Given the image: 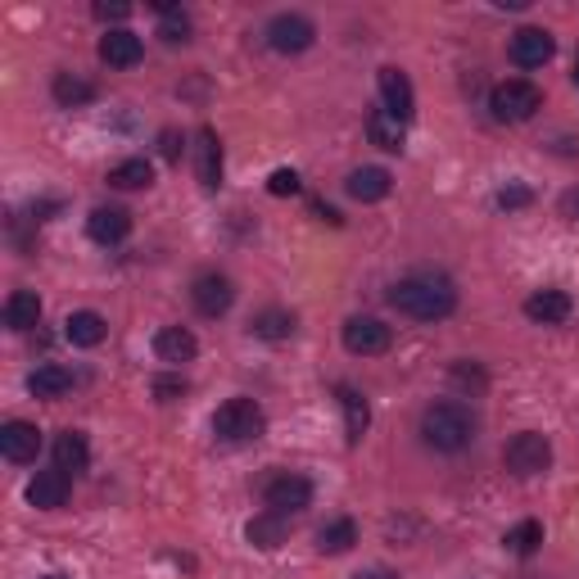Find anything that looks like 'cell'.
Segmentation results:
<instances>
[{
    "mask_svg": "<svg viewBox=\"0 0 579 579\" xmlns=\"http://www.w3.org/2000/svg\"><path fill=\"white\" fill-rule=\"evenodd\" d=\"M159 155H164L168 164L181 159V136H177V132H164V136H159Z\"/></svg>",
    "mask_w": 579,
    "mask_h": 579,
    "instance_id": "cell-38",
    "label": "cell"
},
{
    "mask_svg": "<svg viewBox=\"0 0 579 579\" xmlns=\"http://www.w3.org/2000/svg\"><path fill=\"white\" fill-rule=\"evenodd\" d=\"M340 408H345V435H349V444H358L372 425V408L353 385H340Z\"/></svg>",
    "mask_w": 579,
    "mask_h": 579,
    "instance_id": "cell-26",
    "label": "cell"
},
{
    "mask_svg": "<svg viewBox=\"0 0 579 579\" xmlns=\"http://www.w3.org/2000/svg\"><path fill=\"white\" fill-rule=\"evenodd\" d=\"M539 543H543V526L539 521H521V526H511L503 534V547H507V553H516V557H534Z\"/></svg>",
    "mask_w": 579,
    "mask_h": 579,
    "instance_id": "cell-31",
    "label": "cell"
},
{
    "mask_svg": "<svg viewBox=\"0 0 579 579\" xmlns=\"http://www.w3.org/2000/svg\"><path fill=\"white\" fill-rule=\"evenodd\" d=\"M263 425H267V417H263V408L254 399H227L218 412H213V435L227 439V444H250V439H258Z\"/></svg>",
    "mask_w": 579,
    "mask_h": 579,
    "instance_id": "cell-4",
    "label": "cell"
},
{
    "mask_svg": "<svg viewBox=\"0 0 579 579\" xmlns=\"http://www.w3.org/2000/svg\"><path fill=\"white\" fill-rule=\"evenodd\" d=\"M345 191L358 200V204H381L389 191H394V177L385 168H353L349 181H345Z\"/></svg>",
    "mask_w": 579,
    "mask_h": 579,
    "instance_id": "cell-19",
    "label": "cell"
},
{
    "mask_svg": "<svg viewBox=\"0 0 579 579\" xmlns=\"http://www.w3.org/2000/svg\"><path fill=\"white\" fill-rule=\"evenodd\" d=\"M263 503H267V511H281V516H290V511H303L313 503V484L303 480V475H290V471H277L267 484H263Z\"/></svg>",
    "mask_w": 579,
    "mask_h": 579,
    "instance_id": "cell-8",
    "label": "cell"
},
{
    "mask_svg": "<svg viewBox=\"0 0 579 579\" xmlns=\"http://www.w3.org/2000/svg\"><path fill=\"white\" fill-rule=\"evenodd\" d=\"M245 539H250L254 547H263V553H277V547L290 539V516H281V511L254 516V521L245 526Z\"/></svg>",
    "mask_w": 579,
    "mask_h": 579,
    "instance_id": "cell-20",
    "label": "cell"
},
{
    "mask_svg": "<svg viewBox=\"0 0 579 579\" xmlns=\"http://www.w3.org/2000/svg\"><path fill=\"white\" fill-rule=\"evenodd\" d=\"M195 172H200L204 191L222 186V141H218L213 128H200V136H195Z\"/></svg>",
    "mask_w": 579,
    "mask_h": 579,
    "instance_id": "cell-15",
    "label": "cell"
},
{
    "mask_svg": "<svg viewBox=\"0 0 579 579\" xmlns=\"http://www.w3.org/2000/svg\"><path fill=\"white\" fill-rule=\"evenodd\" d=\"M191 303L204 317H222L236 303V286L222 277V272H204V277L191 286Z\"/></svg>",
    "mask_w": 579,
    "mask_h": 579,
    "instance_id": "cell-12",
    "label": "cell"
},
{
    "mask_svg": "<svg viewBox=\"0 0 579 579\" xmlns=\"http://www.w3.org/2000/svg\"><path fill=\"white\" fill-rule=\"evenodd\" d=\"M562 213H566V218H579V191H566L562 195Z\"/></svg>",
    "mask_w": 579,
    "mask_h": 579,
    "instance_id": "cell-40",
    "label": "cell"
},
{
    "mask_svg": "<svg viewBox=\"0 0 579 579\" xmlns=\"http://www.w3.org/2000/svg\"><path fill=\"white\" fill-rule=\"evenodd\" d=\"M0 453H5V462H37L41 453V431L33 421H5L0 425Z\"/></svg>",
    "mask_w": 579,
    "mask_h": 579,
    "instance_id": "cell-11",
    "label": "cell"
},
{
    "mask_svg": "<svg viewBox=\"0 0 579 579\" xmlns=\"http://www.w3.org/2000/svg\"><path fill=\"white\" fill-rule=\"evenodd\" d=\"M159 37H164L168 46H186V41H191V19H186V10L159 5Z\"/></svg>",
    "mask_w": 579,
    "mask_h": 579,
    "instance_id": "cell-32",
    "label": "cell"
},
{
    "mask_svg": "<svg viewBox=\"0 0 579 579\" xmlns=\"http://www.w3.org/2000/svg\"><path fill=\"white\" fill-rule=\"evenodd\" d=\"M534 195H530V186H503L498 191V208H526Z\"/></svg>",
    "mask_w": 579,
    "mask_h": 579,
    "instance_id": "cell-36",
    "label": "cell"
},
{
    "mask_svg": "<svg viewBox=\"0 0 579 579\" xmlns=\"http://www.w3.org/2000/svg\"><path fill=\"white\" fill-rule=\"evenodd\" d=\"M86 236L96 240V245H123V240L132 236V213H128V208H113V204L91 208Z\"/></svg>",
    "mask_w": 579,
    "mask_h": 579,
    "instance_id": "cell-10",
    "label": "cell"
},
{
    "mask_svg": "<svg viewBox=\"0 0 579 579\" xmlns=\"http://www.w3.org/2000/svg\"><path fill=\"white\" fill-rule=\"evenodd\" d=\"M177 394H186V381H181V376H159L155 381V399L159 403H172Z\"/></svg>",
    "mask_w": 579,
    "mask_h": 579,
    "instance_id": "cell-35",
    "label": "cell"
},
{
    "mask_svg": "<svg viewBox=\"0 0 579 579\" xmlns=\"http://www.w3.org/2000/svg\"><path fill=\"white\" fill-rule=\"evenodd\" d=\"M353 543H358V526L349 521V516H335V521H326V526L317 530V553H326V557L349 553Z\"/></svg>",
    "mask_w": 579,
    "mask_h": 579,
    "instance_id": "cell-27",
    "label": "cell"
},
{
    "mask_svg": "<svg viewBox=\"0 0 579 579\" xmlns=\"http://www.w3.org/2000/svg\"><path fill=\"white\" fill-rule=\"evenodd\" d=\"M50 453H55V467L64 471V475H73V480L91 467V448H86V435L82 431H59Z\"/></svg>",
    "mask_w": 579,
    "mask_h": 579,
    "instance_id": "cell-18",
    "label": "cell"
},
{
    "mask_svg": "<svg viewBox=\"0 0 579 579\" xmlns=\"http://www.w3.org/2000/svg\"><path fill=\"white\" fill-rule=\"evenodd\" d=\"M294 313H286V309H263L254 322H250V330L258 335V340H267V345H281V340H290L294 335Z\"/></svg>",
    "mask_w": 579,
    "mask_h": 579,
    "instance_id": "cell-28",
    "label": "cell"
},
{
    "mask_svg": "<svg viewBox=\"0 0 579 579\" xmlns=\"http://www.w3.org/2000/svg\"><path fill=\"white\" fill-rule=\"evenodd\" d=\"M349 579H399V575L385 570V566H372V570H358V575H349Z\"/></svg>",
    "mask_w": 579,
    "mask_h": 579,
    "instance_id": "cell-41",
    "label": "cell"
},
{
    "mask_svg": "<svg viewBox=\"0 0 579 579\" xmlns=\"http://www.w3.org/2000/svg\"><path fill=\"white\" fill-rule=\"evenodd\" d=\"M141 55H145V46L136 33H128V27H113V33L100 37V59L109 69H136Z\"/></svg>",
    "mask_w": 579,
    "mask_h": 579,
    "instance_id": "cell-16",
    "label": "cell"
},
{
    "mask_svg": "<svg viewBox=\"0 0 579 579\" xmlns=\"http://www.w3.org/2000/svg\"><path fill=\"white\" fill-rule=\"evenodd\" d=\"M394 345V330L381 317H349L345 322V349L353 358H381Z\"/></svg>",
    "mask_w": 579,
    "mask_h": 579,
    "instance_id": "cell-6",
    "label": "cell"
},
{
    "mask_svg": "<svg viewBox=\"0 0 579 579\" xmlns=\"http://www.w3.org/2000/svg\"><path fill=\"white\" fill-rule=\"evenodd\" d=\"M367 136H372V145H376V149H389V155H399L403 141H408V123H399L394 113L376 109V113L367 118Z\"/></svg>",
    "mask_w": 579,
    "mask_h": 579,
    "instance_id": "cell-24",
    "label": "cell"
},
{
    "mask_svg": "<svg viewBox=\"0 0 579 579\" xmlns=\"http://www.w3.org/2000/svg\"><path fill=\"white\" fill-rule=\"evenodd\" d=\"M263 37H267V46L277 50V55H303V50L317 41V27L303 19V14H277V19L267 23Z\"/></svg>",
    "mask_w": 579,
    "mask_h": 579,
    "instance_id": "cell-7",
    "label": "cell"
},
{
    "mask_svg": "<svg viewBox=\"0 0 579 579\" xmlns=\"http://www.w3.org/2000/svg\"><path fill=\"white\" fill-rule=\"evenodd\" d=\"M41 322V299H37V290H14L10 299H5V326L10 330H33Z\"/></svg>",
    "mask_w": 579,
    "mask_h": 579,
    "instance_id": "cell-25",
    "label": "cell"
},
{
    "mask_svg": "<svg viewBox=\"0 0 579 579\" xmlns=\"http://www.w3.org/2000/svg\"><path fill=\"white\" fill-rule=\"evenodd\" d=\"M105 335H109V322H105L100 313H91V309L69 313V322H64V340L77 345V349H96Z\"/></svg>",
    "mask_w": 579,
    "mask_h": 579,
    "instance_id": "cell-21",
    "label": "cell"
},
{
    "mask_svg": "<svg viewBox=\"0 0 579 579\" xmlns=\"http://www.w3.org/2000/svg\"><path fill=\"white\" fill-rule=\"evenodd\" d=\"M46 579H69V575H46Z\"/></svg>",
    "mask_w": 579,
    "mask_h": 579,
    "instance_id": "cell-43",
    "label": "cell"
},
{
    "mask_svg": "<svg viewBox=\"0 0 579 579\" xmlns=\"http://www.w3.org/2000/svg\"><path fill=\"white\" fill-rule=\"evenodd\" d=\"M453 381H457V385H471L475 394L484 389V376H480L475 367H467V362H457V367H453Z\"/></svg>",
    "mask_w": 579,
    "mask_h": 579,
    "instance_id": "cell-37",
    "label": "cell"
},
{
    "mask_svg": "<svg viewBox=\"0 0 579 579\" xmlns=\"http://www.w3.org/2000/svg\"><path fill=\"white\" fill-rule=\"evenodd\" d=\"M503 462L511 475H539V471L553 467V444H547V435H539V431H521L503 448Z\"/></svg>",
    "mask_w": 579,
    "mask_h": 579,
    "instance_id": "cell-5",
    "label": "cell"
},
{
    "mask_svg": "<svg viewBox=\"0 0 579 579\" xmlns=\"http://www.w3.org/2000/svg\"><path fill=\"white\" fill-rule=\"evenodd\" d=\"M55 100L64 105V109H77V105H91L96 100V86L91 82H82V77H73V73H55Z\"/></svg>",
    "mask_w": 579,
    "mask_h": 579,
    "instance_id": "cell-30",
    "label": "cell"
},
{
    "mask_svg": "<svg viewBox=\"0 0 579 579\" xmlns=\"http://www.w3.org/2000/svg\"><path fill=\"white\" fill-rule=\"evenodd\" d=\"M69 490H73V475L50 467V471L33 475V484H27V503H33L37 511H59V507L69 503Z\"/></svg>",
    "mask_w": 579,
    "mask_h": 579,
    "instance_id": "cell-14",
    "label": "cell"
},
{
    "mask_svg": "<svg viewBox=\"0 0 579 579\" xmlns=\"http://www.w3.org/2000/svg\"><path fill=\"white\" fill-rule=\"evenodd\" d=\"M389 309L412 322H444L457 309V290L439 272H412V277L389 286Z\"/></svg>",
    "mask_w": 579,
    "mask_h": 579,
    "instance_id": "cell-1",
    "label": "cell"
},
{
    "mask_svg": "<svg viewBox=\"0 0 579 579\" xmlns=\"http://www.w3.org/2000/svg\"><path fill=\"white\" fill-rule=\"evenodd\" d=\"M376 82H381L385 113H394V118H399V123H408V118L417 113V96H412V82H408V73H403V69H394V64H385Z\"/></svg>",
    "mask_w": 579,
    "mask_h": 579,
    "instance_id": "cell-13",
    "label": "cell"
},
{
    "mask_svg": "<svg viewBox=\"0 0 579 579\" xmlns=\"http://www.w3.org/2000/svg\"><path fill=\"white\" fill-rule=\"evenodd\" d=\"M313 218H322V222H330V227H340V213H335L330 204H322V200L313 204Z\"/></svg>",
    "mask_w": 579,
    "mask_h": 579,
    "instance_id": "cell-39",
    "label": "cell"
},
{
    "mask_svg": "<svg viewBox=\"0 0 579 579\" xmlns=\"http://www.w3.org/2000/svg\"><path fill=\"white\" fill-rule=\"evenodd\" d=\"M299 186H303V181H299L294 168H277V172L267 177V191H272V195H299Z\"/></svg>",
    "mask_w": 579,
    "mask_h": 579,
    "instance_id": "cell-33",
    "label": "cell"
},
{
    "mask_svg": "<svg viewBox=\"0 0 579 579\" xmlns=\"http://www.w3.org/2000/svg\"><path fill=\"white\" fill-rule=\"evenodd\" d=\"M96 19H100V23H128V19H132V5H123V0H113V5H109V0H100V5H96Z\"/></svg>",
    "mask_w": 579,
    "mask_h": 579,
    "instance_id": "cell-34",
    "label": "cell"
},
{
    "mask_svg": "<svg viewBox=\"0 0 579 579\" xmlns=\"http://www.w3.org/2000/svg\"><path fill=\"white\" fill-rule=\"evenodd\" d=\"M490 109H494L498 123H530V118L543 109V91L526 77H507V82L494 86Z\"/></svg>",
    "mask_w": 579,
    "mask_h": 579,
    "instance_id": "cell-3",
    "label": "cell"
},
{
    "mask_svg": "<svg viewBox=\"0 0 579 579\" xmlns=\"http://www.w3.org/2000/svg\"><path fill=\"white\" fill-rule=\"evenodd\" d=\"M109 186H118V191H145V186H155V168H149L145 159H123V164L109 168Z\"/></svg>",
    "mask_w": 579,
    "mask_h": 579,
    "instance_id": "cell-29",
    "label": "cell"
},
{
    "mask_svg": "<svg viewBox=\"0 0 579 579\" xmlns=\"http://www.w3.org/2000/svg\"><path fill=\"white\" fill-rule=\"evenodd\" d=\"M27 389H33V399H64L73 389V372L59 367V362H46V367H37L27 376Z\"/></svg>",
    "mask_w": 579,
    "mask_h": 579,
    "instance_id": "cell-23",
    "label": "cell"
},
{
    "mask_svg": "<svg viewBox=\"0 0 579 579\" xmlns=\"http://www.w3.org/2000/svg\"><path fill=\"white\" fill-rule=\"evenodd\" d=\"M155 353H159V362H191L200 353V340L186 326H164L155 335Z\"/></svg>",
    "mask_w": 579,
    "mask_h": 579,
    "instance_id": "cell-22",
    "label": "cell"
},
{
    "mask_svg": "<svg viewBox=\"0 0 579 579\" xmlns=\"http://www.w3.org/2000/svg\"><path fill=\"white\" fill-rule=\"evenodd\" d=\"M421 439L435 453H462L475 439V421L462 403H431L421 412Z\"/></svg>",
    "mask_w": 579,
    "mask_h": 579,
    "instance_id": "cell-2",
    "label": "cell"
},
{
    "mask_svg": "<svg viewBox=\"0 0 579 579\" xmlns=\"http://www.w3.org/2000/svg\"><path fill=\"white\" fill-rule=\"evenodd\" d=\"M570 309H575V303H570L566 290H534L526 299V317L539 322V326H562L570 317Z\"/></svg>",
    "mask_w": 579,
    "mask_h": 579,
    "instance_id": "cell-17",
    "label": "cell"
},
{
    "mask_svg": "<svg viewBox=\"0 0 579 579\" xmlns=\"http://www.w3.org/2000/svg\"><path fill=\"white\" fill-rule=\"evenodd\" d=\"M575 86H579V50H575Z\"/></svg>",
    "mask_w": 579,
    "mask_h": 579,
    "instance_id": "cell-42",
    "label": "cell"
},
{
    "mask_svg": "<svg viewBox=\"0 0 579 579\" xmlns=\"http://www.w3.org/2000/svg\"><path fill=\"white\" fill-rule=\"evenodd\" d=\"M553 50H557V41H553L547 27H521V33L511 37V46H507L516 69H543L547 59H553Z\"/></svg>",
    "mask_w": 579,
    "mask_h": 579,
    "instance_id": "cell-9",
    "label": "cell"
}]
</instances>
